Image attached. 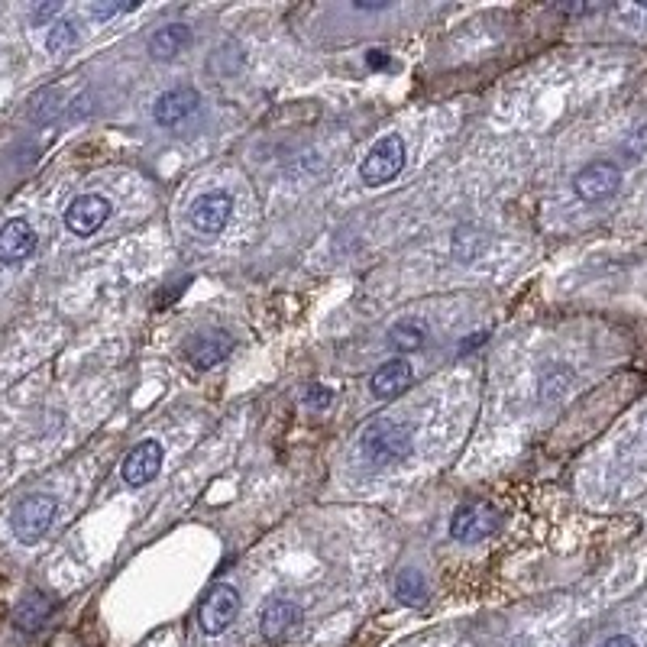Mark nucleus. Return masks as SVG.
I'll use <instances>...</instances> for the list:
<instances>
[{
	"label": "nucleus",
	"mask_w": 647,
	"mask_h": 647,
	"mask_svg": "<svg viewBox=\"0 0 647 647\" xmlns=\"http://www.w3.org/2000/svg\"><path fill=\"white\" fill-rule=\"evenodd\" d=\"M305 402H308L311 408H327L330 402H334V392L324 389V385H311L308 395H305Z\"/></svg>",
	"instance_id": "nucleus-21"
},
{
	"label": "nucleus",
	"mask_w": 647,
	"mask_h": 647,
	"mask_svg": "<svg viewBox=\"0 0 647 647\" xmlns=\"http://www.w3.org/2000/svg\"><path fill=\"white\" fill-rule=\"evenodd\" d=\"M107 217H110V201L104 195H78L65 208V227L75 237H91V233H98L107 224Z\"/></svg>",
	"instance_id": "nucleus-8"
},
{
	"label": "nucleus",
	"mask_w": 647,
	"mask_h": 647,
	"mask_svg": "<svg viewBox=\"0 0 647 647\" xmlns=\"http://www.w3.org/2000/svg\"><path fill=\"white\" fill-rule=\"evenodd\" d=\"M36 230L30 227V220L13 217L0 227V263L4 266H20L36 253Z\"/></svg>",
	"instance_id": "nucleus-9"
},
{
	"label": "nucleus",
	"mask_w": 647,
	"mask_h": 647,
	"mask_svg": "<svg viewBox=\"0 0 647 647\" xmlns=\"http://www.w3.org/2000/svg\"><path fill=\"white\" fill-rule=\"evenodd\" d=\"M301 622V609L288 599H272L266 602L263 615H259V631L266 641H282L285 635H292V628Z\"/></svg>",
	"instance_id": "nucleus-13"
},
{
	"label": "nucleus",
	"mask_w": 647,
	"mask_h": 647,
	"mask_svg": "<svg viewBox=\"0 0 647 647\" xmlns=\"http://www.w3.org/2000/svg\"><path fill=\"white\" fill-rule=\"evenodd\" d=\"M411 379H415V373H411V366L405 360H392V363H385L376 369V376L373 382H369V389H373V395L379 398V402H389V398L395 395H402Z\"/></svg>",
	"instance_id": "nucleus-14"
},
{
	"label": "nucleus",
	"mask_w": 647,
	"mask_h": 647,
	"mask_svg": "<svg viewBox=\"0 0 647 647\" xmlns=\"http://www.w3.org/2000/svg\"><path fill=\"white\" fill-rule=\"evenodd\" d=\"M618 185H622V172H618V165H612V162H589L586 169H580L573 178V191L583 201L612 198Z\"/></svg>",
	"instance_id": "nucleus-7"
},
{
	"label": "nucleus",
	"mask_w": 647,
	"mask_h": 647,
	"mask_svg": "<svg viewBox=\"0 0 647 647\" xmlns=\"http://www.w3.org/2000/svg\"><path fill=\"white\" fill-rule=\"evenodd\" d=\"M136 7H140V4H91L88 13H91V17H98V20H110V17H117V13H130Z\"/></svg>",
	"instance_id": "nucleus-20"
},
{
	"label": "nucleus",
	"mask_w": 647,
	"mask_h": 647,
	"mask_svg": "<svg viewBox=\"0 0 647 647\" xmlns=\"http://www.w3.org/2000/svg\"><path fill=\"white\" fill-rule=\"evenodd\" d=\"M495 528H499V508L492 502H466L450 518L453 541H466V544L489 538Z\"/></svg>",
	"instance_id": "nucleus-4"
},
{
	"label": "nucleus",
	"mask_w": 647,
	"mask_h": 647,
	"mask_svg": "<svg viewBox=\"0 0 647 647\" xmlns=\"http://www.w3.org/2000/svg\"><path fill=\"white\" fill-rule=\"evenodd\" d=\"M162 470V444L159 440H143V444H136L127 460H123V479H127V486H146L153 483Z\"/></svg>",
	"instance_id": "nucleus-10"
},
{
	"label": "nucleus",
	"mask_w": 647,
	"mask_h": 647,
	"mask_svg": "<svg viewBox=\"0 0 647 647\" xmlns=\"http://www.w3.org/2000/svg\"><path fill=\"white\" fill-rule=\"evenodd\" d=\"M191 43V30L185 23H169L156 30L149 36V55L153 59H175V55H182Z\"/></svg>",
	"instance_id": "nucleus-15"
},
{
	"label": "nucleus",
	"mask_w": 647,
	"mask_h": 647,
	"mask_svg": "<svg viewBox=\"0 0 647 647\" xmlns=\"http://www.w3.org/2000/svg\"><path fill=\"white\" fill-rule=\"evenodd\" d=\"M402 169H405V140L398 133H389L360 162V178L366 185L379 188V185H389Z\"/></svg>",
	"instance_id": "nucleus-3"
},
{
	"label": "nucleus",
	"mask_w": 647,
	"mask_h": 647,
	"mask_svg": "<svg viewBox=\"0 0 647 647\" xmlns=\"http://www.w3.org/2000/svg\"><path fill=\"white\" fill-rule=\"evenodd\" d=\"M392 589H395L398 602L411 605V609H421V605L428 602V583H424V576L418 570H402L395 576Z\"/></svg>",
	"instance_id": "nucleus-17"
},
{
	"label": "nucleus",
	"mask_w": 647,
	"mask_h": 647,
	"mask_svg": "<svg viewBox=\"0 0 647 647\" xmlns=\"http://www.w3.org/2000/svg\"><path fill=\"white\" fill-rule=\"evenodd\" d=\"M230 214H233V201L224 191H208V195L191 201V208H188L191 227H195L201 237H214V233L224 230Z\"/></svg>",
	"instance_id": "nucleus-6"
},
{
	"label": "nucleus",
	"mask_w": 647,
	"mask_h": 647,
	"mask_svg": "<svg viewBox=\"0 0 647 647\" xmlns=\"http://www.w3.org/2000/svg\"><path fill=\"white\" fill-rule=\"evenodd\" d=\"M52 615V599L43 596V593H33L20 602L17 615H13V622H17L20 631H36L46 625V618Z\"/></svg>",
	"instance_id": "nucleus-16"
},
{
	"label": "nucleus",
	"mask_w": 647,
	"mask_h": 647,
	"mask_svg": "<svg viewBox=\"0 0 647 647\" xmlns=\"http://www.w3.org/2000/svg\"><path fill=\"white\" fill-rule=\"evenodd\" d=\"M59 13H62V4H43V7L33 10V23L43 26V23H49V20L59 17Z\"/></svg>",
	"instance_id": "nucleus-22"
},
{
	"label": "nucleus",
	"mask_w": 647,
	"mask_h": 647,
	"mask_svg": "<svg viewBox=\"0 0 647 647\" xmlns=\"http://www.w3.org/2000/svg\"><path fill=\"white\" fill-rule=\"evenodd\" d=\"M201 98L195 88H172L156 98V107H153V117L159 127H178L182 120H188L191 114L198 110Z\"/></svg>",
	"instance_id": "nucleus-11"
},
{
	"label": "nucleus",
	"mask_w": 647,
	"mask_h": 647,
	"mask_svg": "<svg viewBox=\"0 0 647 647\" xmlns=\"http://www.w3.org/2000/svg\"><path fill=\"white\" fill-rule=\"evenodd\" d=\"M389 343L392 350L398 353H415L424 347V327L421 324H411V321H402L389 330Z\"/></svg>",
	"instance_id": "nucleus-18"
},
{
	"label": "nucleus",
	"mask_w": 647,
	"mask_h": 647,
	"mask_svg": "<svg viewBox=\"0 0 647 647\" xmlns=\"http://www.w3.org/2000/svg\"><path fill=\"white\" fill-rule=\"evenodd\" d=\"M240 612V593L230 583H217L211 586V593L204 596L198 622L204 635H224V631L233 625V618Z\"/></svg>",
	"instance_id": "nucleus-5"
},
{
	"label": "nucleus",
	"mask_w": 647,
	"mask_h": 647,
	"mask_svg": "<svg viewBox=\"0 0 647 647\" xmlns=\"http://www.w3.org/2000/svg\"><path fill=\"white\" fill-rule=\"evenodd\" d=\"M353 7H356V10H385L389 4H369V0H356Z\"/></svg>",
	"instance_id": "nucleus-25"
},
{
	"label": "nucleus",
	"mask_w": 647,
	"mask_h": 647,
	"mask_svg": "<svg viewBox=\"0 0 647 647\" xmlns=\"http://www.w3.org/2000/svg\"><path fill=\"white\" fill-rule=\"evenodd\" d=\"M602 647H638V641L635 638H628V635H615V638H609Z\"/></svg>",
	"instance_id": "nucleus-24"
},
{
	"label": "nucleus",
	"mask_w": 647,
	"mask_h": 647,
	"mask_svg": "<svg viewBox=\"0 0 647 647\" xmlns=\"http://www.w3.org/2000/svg\"><path fill=\"white\" fill-rule=\"evenodd\" d=\"M78 43V30H75V23H68V20H55L52 23V30L46 36V46L49 52H65V49H72Z\"/></svg>",
	"instance_id": "nucleus-19"
},
{
	"label": "nucleus",
	"mask_w": 647,
	"mask_h": 647,
	"mask_svg": "<svg viewBox=\"0 0 647 647\" xmlns=\"http://www.w3.org/2000/svg\"><path fill=\"white\" fill-rule=\"evenodd\" d=\"M55 512H59V505H55L52 495H26V499L17 502V508L10 512V528L17 534L20 544H36L46 538V531L52 528L55 521Z\"/></svg>",
	"instance_id": "nucleus-2"
},
{
	"label": "nucleus",
	"mask_w": 647,
	"mask_h": 647,
	"mask_svg": "<svg viewBox=\"0 0 647 647\" xmlns=\"http://www.w3.org/2000/svg\"><path fill=\"white\" fill-rule=\"evenodd\" d=\"M479 343H486V334H476L473 340H466V343H463V350H473V347H479Z\"/></svg>",
	"instance_id": "nucleus-26"
},
{
	"label": "nucleus",
	"mask_w": 647,
	"mask_h": 647,
	"mask_svg": "<svg viewBox=\"0 0 647 647\" xmlns=\"http://www.w3.org/2000/svg\"><path fill=\"white\" fill-rule=\"evenodd\" d=\"M366 65H369V68H389L392 59H389V52L373 49V52H366Z\"/></svg>",
	"instance_id": "nucleus-23"
},
{
	"label": "nucleus",
	"mask_w": 647,
	"mask_h": 647,
	"mask_svg": "<svg viewBox=\"0 0 647 647\" xmlns=\"http://www.w3.org/2000/svg\"><path fill=\"white\" fill-rule=\"evenodd\" d=\"M411 453V431L402 421H369L360 434V457L376 466V470H389V466L405 463Z\"/></svg>",
	"instance_id": "nucleus-1"
},
{
	"label": "nucleus",
	"mask_w": 647,
	"mask_h": 647,
	"mask_svg": "<svg viewBox=\"0 0 647 647\" xmlns=\"http://www.w3.org/2000/svg\"><path fill=\"white\" fill-rule=\"evenodd\" d=\"M233 350V337L227 330H211V334H198L188 343V363L195 369H211L217 363H224Z\"/></svg>",
	"instance_id": "nucleus-12"
}]
</instances>
